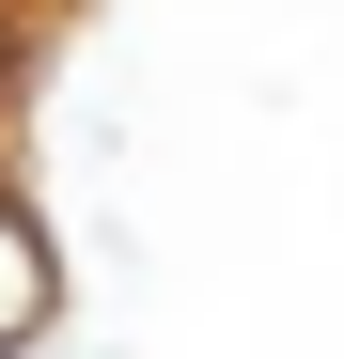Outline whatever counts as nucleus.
<instances>
[{"label": "nucleus", "instance_id": "obj_2", "mask_svg": "<svg viewBox=\"0 0 344 359\" xmlns=\"http://www.w3.org/2000/svg\"><path fill=\"white\" fill-rule=\"evenodd\" d=\"M32 63H47V16H32V0H0V126H16V94H32Z\"/></svg>", "mask_w": 344, "mask_h": 359}, {"label": "nucleus", "instance_id": "obj_1", "mask_svg": "<svg viewBox=\"0 0 344 359\" xmlns=\"http://www.w3.org/2000/svg\"><path fill=\"white\" fill-rule=\"evenodd\" d=\"M32 313H47V250H32V219L0 203V344H32Z\"/></svg>", "mask_w": 344, "mask_h": 359}]
</instances>
